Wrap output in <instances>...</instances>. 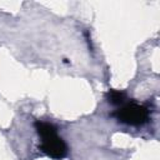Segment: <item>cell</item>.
<instances>
[{
  "instance_id": "6da1fadb",
  "label": "cell",
  "mask_w": 160,
  "mask_h": 160,
  "mask_svg": "<svg viewBox=\"0 0 160 160\" xmlns=\"http://www.w3.org/2000/svg\"><path fill=\"white\" fill-rule=\"evenodd\" d=\"M35 129L41 138V144L39 149L51 159L61 160L68 155V146L62 138L58 135V129L51 122L35 121Z\"/></svg>"
},
{
  "instance_id": "7a4b0ae2",
  "label": "cell",
  "mask_w": 160,
  "mask_h": 160,
  "mask_svg": "<svg viewBox=\"0 0 160 160\" xmlns=\"http://www.w3.org/2000/svg\"><path fill=\"white\" fill-rule=\"evenodd\" d=\"M112 116H115L122 124L139 126L149 121V109L136 102H129L118 109Z\"/></svg>"
},
{
  "instance_id": "3957f363",
  "label": "cell",
  "mask_w": 160,
  "mask_h": 160,
  "mask_svg": "<svg viewBox=\"0 0 160 160\" xmlns=\"http://www.w3.org/2000/svg\"><path fill=\"white\" fill-rule=\"evenodd\" d=\"M106 100L111 105H121L126 100V94L121 90H109L106 94Z\"/></svg>"
}]
</instances>
